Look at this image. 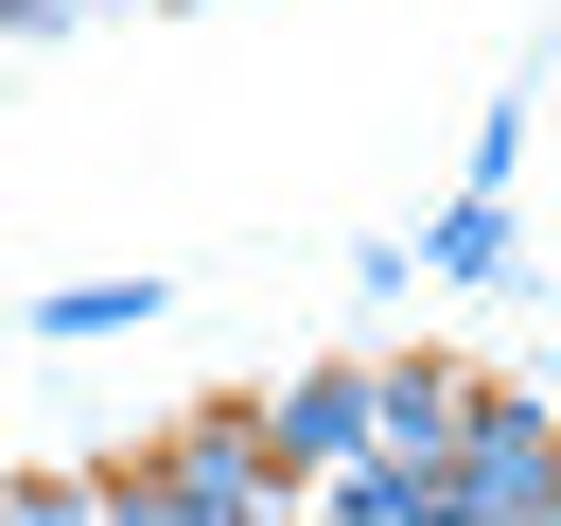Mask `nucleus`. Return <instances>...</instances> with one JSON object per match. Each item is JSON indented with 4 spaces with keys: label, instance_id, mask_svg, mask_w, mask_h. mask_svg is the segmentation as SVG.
I'll list each match as a JSON object with an SVG mask.
<instances>
[{
    "label": "nucleus",
    "instance_id": "8",
    "mask_svg": "<svg viewBox=\"0 0 561 526\" xmlns=\"http://www.w3.org/2000/svg\"><path fill=\"white\" fill-rule=\"evenodd\" d=\"M280 526H316V508H280Z\"/></svg>",
    "mask_w": 561,
    "mask_h": 526
},
{
    "label": "nucleus",
    "instance_id": "1",
    "mask_svg": "<svg viewBox=\"0 0 561 526\" xmlns=\"http://www.w3.org/2000/svg\"><path fill=\"white\" fill-rule=\"evenodd\" d=\"M263 438H280L298 491H333V473L386 456V403H368V368H298V386H263Z\"/></svg>",
    "mask_w": 561,
    "mask_h": 526
},
{
    "label": "nucleus",
    "instance_id": "3",
    "mask_svg": "<svg viewBox=\"0 0 561 526\" xmlns=\"http://www.w3.org/2000/svg\"><path fill=\"white\" fill-rule=\"evenodd\" d=\"M421 263H438V281H508V263H526V245H508V193H456V210L421 228Z\"/></svg>",
    "mask_w": 561,
    "mask_h": 526
},
{
    "label": "nucleus",
    "instance_id": "6",
    "mask_svg": "<svg viewBox=\"0 0 561 526\" xmlns=\"http://www.w3.org/2000/svg\"><path fill=\"white\" fill-rule=\"evenodd\" d=\"M105 526H228V508H193V491H175V473H158V456H140V473H123V508H105Z\"/></svg>",
    "mask_w": 561,
    "mask_h": 526
},
{
    "label": "nucleus",
    "instance_id": "5",
    "mask_svg": "<svg viewBox=\"0 0 561 526\" xmlns=\"http://www.w3.org/2000/svg\"><path fill=\"white\" fill-rule=\"evenodd\" d=\"M123 473H18V526H105Z\"/></svg>",
    "mask_w": 561,
    "mask_h": 526
},
{
    "label": "nucleus",
    "instance_id": "2",
    "mask_svg": "<svg viewBox=\"0 0 561 526\" xmlns=\"http://www.w3.org/2000/svg\"><path fill=\"white\" fill-rule=\"evenodd\" d=\"M368 403H386V456H403V473H456V456H473V403H491V386L421 351V368H368Z\"/></svg>",
    "mask_w": 561,
    "mask_h": 526
},
{
    "label": "nucleus",
    "instance_id": "4",
    "mask_svg": "<svg viewBox=\"0 0 561 526\" xmlns=\"http://www.w3.org/2000/svg\"><path fill=\"white\" fill-rule=\"evenodd\" d=\"M123 316H158V281H53L35 298V333H123Z\"/></svg>",
    "mask_w": 561,
    "mask_h": 526
},
{
    "label": "nucleus",
    "instance_id": "7",
    "mask_svg": "<svg viewBox=\"0 0 561 526\" xmlns=\"http://www.w3.org/2000/svg\"><path fill=\"white\" fill-rule=\"evenodd\" d=\"M0 18H53V0H0Z\"/></svg>",
    "mask_w": 561,
    "mask_h": 526
}]
</instances>
